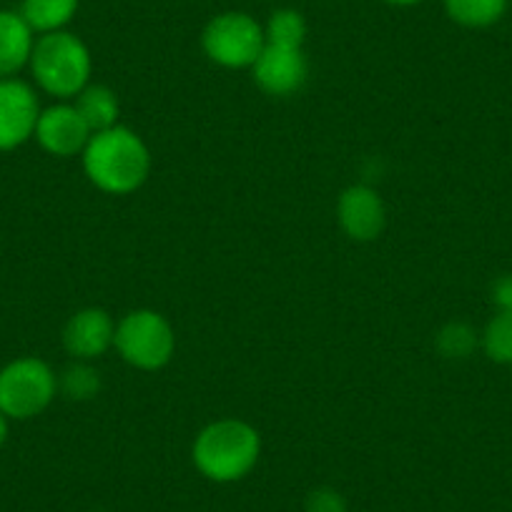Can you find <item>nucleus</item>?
<instances>
[{"instance_id":"f257e3e1","label":"nucleus","mask_w":512,"mask_h":512,"mask_svg":"<svg viewBox=\"0 0 512 512\" xmlns=\"http://www.w3.org/2000/svg\"><path fill=\"white\" fill-rule=\"evenodd\" d=\"M83 171L96 189L123 196L149 179L151 154L144 139L126 126H113L91 136L83 149Z\"/></svg>"},{"instance_id":"f03ea898","label":"nucleus","mask_w":512,"mask_h":512,"mask_svg":"<svg viewBox=\"0 0 512 512\" xmlns=\"http://www.w3.org/2000/svg\"><path fill=\"white\" fill-rule=\"evenodd\" d=\"M262 455V437L249 422L219 420L199 432L194 465L214 482H236L254 470Z\"/></svg>"},{"instance_id":"7ed1b4c3","label":"nucleus","mask_w":512,"mask_h":512,"mask_svg":"<svg viewBox=\"0 0 512 512\" xmlns=\"http://www.w3.org/2000/svg\"><path fill=\"white\" fill-rule=\"evenodd\" d=\"M28 66L46 93L56 98H76L91 78V53L73 33H43L33 43Z\"/></svg>"},{"instance_id":"20e7f679","label":"nucleus","mask_w":512,"mask_h":512,"mask_svg":"<svg viewBox=\"0 0 512 512\" xmlns=\"http://www.w3.org/2000/svg\"><path fill=\"white\" fill-rule=\"evenodd\" d=\"M58 392V377L43 359L23 357L0 369V412L11 420L41 415Z\"/></svg>"},{"instance_id":"39448f33","label":"nucleus","mask_w":512,"mask_h":512,"mask_svg":"<svg viewBox=\"0 0 512 512\" xmlns=\"http://www.w3.org/2000/svg\"><path fill=\"white\" fill-rule=\"evenodd\" d=\"M204 53L224 68H251L267 46L264 26L241 11L221 13L201 33Z\"/></svg>"},{"instance_id":"423d86ee","label":"nucleus","mask_w":512,"mask_h":512,"mask_svg":"<svg viewBox=\"0 0 512 512\" xmlns=\"http://www.w3.org/2000/svg\"><path fill=\"white\" fill-rule=\"evenodd\" d=\"M113 347L131 367L161 369L171 362L176 337L171 324L151 309H136L116 324Z\"/></svg>"},{"instance_id":"0eeeda50","label":"nucleus","mask_w":512,"mask_h":512,"mask_svg":"<svg viewBox=\"0 0 512 512\" xmlns=\"http://www.w3.org/2000/svg\"><path fill=\"white\" fill-rule=\"evenodd\" d=\"M38 96L26 81L0 78V151L18 149L36 134Z\"/></svg>"},{"instance_id":"6e6552de","label":"nucleus","mask_w":512,"mask_h":512,"mask_svg":"<svg viewBox=\"0 0 512 512\" xmlns=\"http://www.w3.org/2000/svg\"><path fill=\"white\" fill-rule=\"evenodd\" d=\"M251 73H254L256 86L269 96H292L307 81L309 63L304 56V48L267 43L262 56L256 58V63L251 66Z\"/></svg>"},{"instance_id":"1a4fd4ad","label":"nucleus","mask_w":512,"mask_h":512,"mask_svg":"<svg viewBox=\"0 0 512 512\" xmlns=\"http://www.w3.org/2000/svg\"><path fill=\"white\" fill-rule=\"evenodd\" d=\"M33 136H36L41 149H46L48 154L66 159V156L83 154L93 134L76 106L58 103V106L41 111Z\"/></svg>"},{"instance_id":"9d476101","label":"nucleus","mask_w":512,"mask_h":512,"mask_svg":"<svg viewBox=\"0 0 512 512\" xmlns=\"http://www.w3.org/2000/svg\"><path fill=\"white\" fill-rule=\"evenodd\" d=\"M339 224L344 234L354 241H372L382 234L387 211H384L382 199L372 186L354 184L342 191L337 204Z\"/></svg>"},{"instance_id":"9b49d317","label":"nucleus","mask_w":512,"mask_h":512,"mask_svg":"<svg viewBox=\"0 0 512 512\" xmlns=\"http://www.w3.org/2000/svg\"><path fill=\"white\" fill-rule=\"evenodd\" d=\"M113 339H116V324L108 312L96 307L76 312L63 329V347L81 362L106 354L113 347Z\"/></svg>"},{"instance_id":"f8f14e48","label":"nucleus","mask_w":512,"mask_h":512,"mask_svg":"<svg viewBox=\"0 0 512 512\" xmlns=\"http://www.w3.org/2000/svg\"><path fill=\"white\" fill-rule=\"evenodd\" d=\"M33 43L36 38L21 13L0 11V78H13L28 66Z\"/></svg>"},{"instance_id":"ddd939ff","label":"nucleus","mask_w":512,"mask_h":512,"mask_svg":"<svg viewBox=\"0 0 512 512\" xmlns=\"http://www.w3.org/2000/svg\"><path fill=\"white\" fill-rule=\"evenodd\" d=\"M78 11V0H23L21 16L33 33L66 31Z\"/></svg>"},{"instance_id":"4468645a","label":"nucleus","mask_w":512,"mask_h":512,"mask_svg":"<svg viewBox=\"0 0 512 512\" xmlns=\"http://www.w3.org/2000/svg\"><path fill=\"white\" fill-rule=\"evenodd\" d=\"M73 106L78 108L83 121L88 123L91 134L113 128L118 121V98L108 86H98V83L96 86H86L76 96V103H73Z\"/></svg>"},{"instance_id":"2eb2a0df","label":"nucleus","mask_w":512,"mask_h":512,"mask_svg":"<svg viewBox=\"0 0 512 512\" xmlns=\"http://www.w3.org/2000/svg\"><path fill=\"white\" fill-rule=\"evenodd\" d=\"M452 23L462 28H490L507 13L510 0H442Z\"/></svg>"},{"instance_id":"dca6fc26","label":"nucleus","mask_w":512,"mask_h":512,"mask_svg":"<svg viewBox=\"0 0 512 512\" xmlns=\"http://www.w3.org/2000/svg\"><path fill=\"white\" fill-rule=\"evenodd\" d=\"M264 36L272 46H287V48H304L307 41V21L294 8H279L269 16L267 26H264Z\"/></svg>"},{"instance_id":"f3484780","label":"nucleus","mask_w":512,"mask_h":512,"mask_svg":"<svg viewBox=\"0 0 512 512\" xmlns=\"http://www.w3.org/2000/svg\"><path fill=\"white\" fill-rule=\"evenodd\" d=\"M487 357L497 364H512V312H497L480 337Z\"/></svg>"},{"instance_id":"a211bd4d","label":"nucleus","mask_w":512,"mask_h":512,"mask_svg":"<svg viewBox=\"0 0 512 512\" xmlns=\"http://www.w3.org/2000/svg\"><path fill=\"white\" fill-rule=\"evenodd\" d=\"M58 390H63L68 400H93L101 392V374L91 364L76 362L63 369L61 379H58Z\"/></svg>"},{"instance_id":"6ab92c4d","label":"nucleus","mask_w":512,"mask_h":512,"mask_svg":"<svg viewBox=\"0 0 512 512\" xmlns=\"http://www.w3.org/2000/svg\"><path fill=\"white\" fill-rule=\"evenodd\" d=\"M480 344L475 329L465 322H450L437 334V349L447 359H467Z\"/></svg>"},{"instance_id":"aec40b11","label":"nucleus","mask_w":512,"mask_h":512,"mask_svg":"<svg viewBox=\"0 0 512 512\" xmlns=\"http://www.w3.org/2000/svg\"><path fill=\"white\" fill-rule=\"evenodd\" d=\"M307 512H347V500L332 487H319L307 497Z\"/></svg>"},{"instance_id":"412c9836","label":"nucleus","mask_w":512,"mask_h":512,"mask_svg":"<svg viewBox=\"0 0 512 512\" xmlns=\"http://www.w3.org/2000/svg\"><path fill=\"white\" fill-rule=\"evenodd\" d=\"M492 302L500 312H512V274H505L492 284Z\"/></svg>"},{"instance_id":"4be33fe9","label":"nucleus","mask_w":512,"mask_h":512,"mask_svg":"<svg viewBox=\"0 0 512 512\" xmlns=\"http://www.w3.org/2000/svg\"><path fill=\"white\" fill-rule=\"evenodd\" d=\"M6 437H8V417L0 412V447H3Z\"/></svg>"},{"instance_id":"5701e85b","label":"nucleus","mask_w":512,"mask_h":512,"mask_svg":"<svg viewBox=\"0 0 512 512\" xmlns=\"http://www.w3.org/2000/svg\"><path fill=\"white\" fill-rule=\"evenodd\" d=\"M384 3H390V6H400V8H410V6H420L422 0H384Z\"/></svg>"}]
</instances>
